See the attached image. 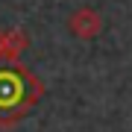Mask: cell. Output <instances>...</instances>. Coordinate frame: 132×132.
<instances>
[{
    "mask_svg": "<svg viewBox=\"0 0 132 132\" xmlns=\"http://www.w3.org/2000/svg\"><path fill=\"white\" fill-rule=\"evenodd\" d=\"M3 53H6V29H0V59H3Z\"/></svg>",
    "mask_w": 132,
    "mask_h": 132,
    "instance_id": "obj_4",
    "label": "cell"
},
{
    "mask_svg": "<svg viewBox=\"0 0 132 132\" xmlns=\"http://www.w3.org/2000/svg\"><path fill=\"white\" fill-rule=\"evenodd\" d=\"M68 29H71V35L82 38V41H91L103 32V15L94 6H79L68 15Z\"/></svg>",
    "mask_w": 132,
    "mask_h": 132,
    "instance_id": "obj_2",
    "label": "cell"
},
{
    "mask_svg": "<svg viewBox=\"0 0 132 132\" xmlns=\"http://www.w3.org/2000/svg\"><path fill=\"white\" fill-rule=\"evenodd\" d=\"M24 47H27V35L24 32H18V29L6 32V53H3V59H18Z\"/></svg>",
    "mask_w": 132,
    "mask_h": 132,
    "instance_id": "obj_3",
    "label": "cell"
},
{
    "mask_svg": "<svg viewBox=\"0 0 132 132\" xmlns=\"http://www.w3.org/2000/svg\"><path fill=\"white\" fill-rule=\"evenodd\" d=\"M41 97V82L24 68H0V114L18 118Z\"/></svg>",
    "mask_w": 132,
    "mask_h": 132,
    "instance_id": "obj_1",
    "label": "cell"
}]
</instances>
